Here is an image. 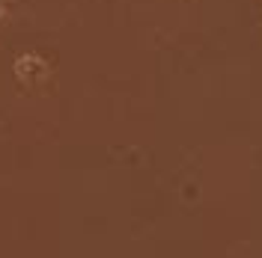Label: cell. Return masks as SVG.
Returning a JSON list of instances; mask_svg holds the SVG:
<instances>
[]
</instances>
